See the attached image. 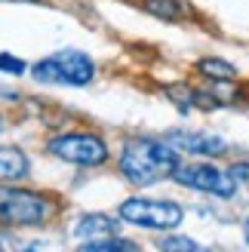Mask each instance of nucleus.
Segmentation results:
<instances>
[{"instance_id":"f257e3e1","label":"nucleus","mask_w":249,"mask_h":252,"mask_svg":"<svg viewBox=\"0 0 249 252\" xmlns=\"http://www.w3.org/2000/svg\"><path fill=\"white\" fill-rule=\"evenodd\" d=\"M179 166V151L166 138H129L120 151V172L135 188L172 179Z\"/></svg>"},{"instance_id":"f03ea898","label":"nucleus","mask_w":249,"mask_h":252,"mask_svg":"<svg viewBox=\"0 0 249 252\" xmlns=\"http://www.w3.org/2000/svg\"><path fill=\"white\" fill-rule=\"evenodd\" d=\"M37 83H53V86H90L95 77V62L80 53V49H65L40 59L31 68Z\"/></svg>"},{"instance_id":"7ed1b4c3","label":"nucleus","mask_w":249,"mask_h":252,"mask_svg":"<svg viewBox=\"0 0 249 252\" xmlns=\"http://www.w3.org/2000/svg\"><path fill=\"white\" fill-rule=\"evenodd\" d=\"M46 151L62 163H71V166H80V169H95V166H105L111 151L108 142L95 132H59L56 138H49Z\"/></svg>"},{"instance_id":"20e7f679","label":"nucleus","mask_w":249,"mask_h":252,"mask_svg":"<svg viewBox=\"0 0 249 252\" xmlns=\"http://www.w3.org/2000/svg\"><path fill=\"white\" fill-rule=\"evenodd\" d=\"M120 221L139 224L148 231H176L185 221V209L176 200H148V197H129L117 209Z\"/></svg>"},{"instance_id":"39448f33","label":"nucleus","mask_w":249,"mask_h":252,"mask_svg":"<svg viewBox=\"0 0 249 252\" xmlns=\"http://www.w3.org/2000/svg\"><path fill=\"white\" fill-rule=\"evenodd\" d=\"M53 200L37 194V191H22V188H3L0 197V219L6 228H28V224H43L53 216Z\"/></svg>"},{"instance_id":"423d86ee","label":"nucleus","mask_w":249,"mask_h":252,"mask_svg":"<svg viewBox=\"0 0 249 252\" xmlns=\"http://www.w3.org/2000/svg\"><path fill=\"white\" fill-rule=\"evenodd\" d=\"M172 182L182 188H191V191L200 194H213V197H234L237 191V182L231 179V172L216 169L213 163H182L172 175Z\"/></svg>"},{"instance_id":"0eeeda50","label":"nucleus","mask_w":249,"mask_h":252,"mask_svg":"<svg viewBox=\"0 0 249 252\" xmlns=\"http://www.w3.org/2000/svg\"><path fill=\"white\" fill-rule=\"evenodd\" d=\"M166 142L179 151V154H194V157H216L225 154L228 142L213 132H166Z\"/></svg>"},{"instance_id":"6e6552de","label":"nucleus","mask_w":249,"mask_h":252,"mask_svg":"<svg viewBox=\"0 0 249 252\" xmlns=\"http://www.w3.org/2000/svg\"><path fill=\"white\" fill-rule=\"evenodd\" d=\"M74 237L77 240H105V237H117V219L108 212H86V216L74 224Z\"/></svg>"},{"instance_id":"1a4fd4ad","label":"nucleus","mask_w":249,"mask_h":252,"mask_svg":"<svg viewBox=\"0 0 249 252\" xmlns=\"http://www.w3.org/2000/svg\"><path fill=\"white\" fill-rule=\"evenodd\" d=\"M28 172H31V166H28V157H25L22 148L6 145L3 151H0V175H3L6 185L9 182H22Z\"/></svg>"},{"instance_id":"9d476101","label":"nucleus","mask_w":249,"mask_h":252,"mask_svg":"<svg viewBox=\"0 0 249 252\" xmlns=\"http://www.w3.org/2000/svg\"><path fill=\"white\" fill-rule=\"evenodd\" d=\"M197 71H200L203 74V77H209V80H234V77H237V68H234L231 65V62H225V59H221V56H206V59H200V62H197Z\"/></svg>"},{"instance_id":"9b49d317","label":"nucleus","mask_w":249,"mask_h":252,"mask_svg":"<svg viewBox=\"0 0 249 252\" xmlns=\"http://www.w3.org/2000/svg\"><path fill=\"white\" fill-rule=\"evenodd\" d=\"M77 252H139V243L126 237H105V240H90Z\"/></svg>"},{"instance_id":"f8f14e48","label":"nucleus","mask_w":249,"mask_h":252,"mask_svg":"<svg viewBox=\"0 0 249 252\" xmlns=\"http://www.w3.org/2000/svg\"><path fill=\"white\" fill-rule=\"evenodd\" d=\"M166 98H172L179 111H191L194 105H200V90H188V83H176L166 90Z\"/></svg>"},{"instance_id":"ddd939ff","label":"nucleus","mask_w":249,"mask_h":252,"mask_svg":"<svg viewBox=\"0 0 249 252\" xmlns=\"http://www.w3.org/2000/svg\"><path fill=\"white\" fill-rule=\"evenodd\" d=\"M160 252H209V249H203L197 240H191L185 234H169L160 240Z\"/></svg>"},{"instance_id":"4468645a","label":"nucleus","mask_w":249,"mask_h":252,"mask_svg":"<svg viewBox=\"0 0 249 252\" xmlns=\"http://www.w3.org/2000/svg\"><path fill=\"white\" fill-rule=\"evenodd\" d=\"M145 9L151 12V16H157V19H182L185 16V6L179 0H148Z\"/></svg>"},{"instance_id":"2eb2a0df","label":"nucleus","mask_w":249,"mask_h":252,"mask_svg":"<svg viewBox=\"0 0 249 252\" xmlns=\"http://www.w3.org/2000/svg\"><path fill=\"white\" fill-rule=\"evenodd\" d=\"M0 68H3L6 74H16V77H19V74H25V62L16 59L12 53H3V56H0Z\"/></svg>"},{"instance_id":"dca6fc26","label":"nucleus","mask_w":249,"mask_h":252,"mask_svg":"<svg viewBox=\"0 0 249 252\" xmlns=\"http://www.w3.org/2000/svg\"><path fill=\"white\" fill-rule=\"evenodd\" d=\"M228 172H231V179L237 182V185H246L249 188V163H234Z\"/></svg>"},{"instance_id":"f3484780","label":"nucleus","mask_w":249,"mask_h":252,"mask_svg":"<svg viewBox=\"0 0 249 252\" xmlns=\"http://www.w3.org/2000/svg\"><path fill=\"white\" fill-rule=\"evenodd\" d=\"M22 252H43V249H40V246H37V243H31V246H25Z\"/></svg>"},{"instance_id":"a211bd4d","label":"nucleus","mask_w":249,"mask_h":252,"mask_svg":"<svg viewBox=\"0 0 249 252\" xmlns=\"http://www.w3.org/2000/svg\"><path fill=\"white\" fill-rule=\"evenodd\" d=\"M243 237H246V243H249V219H246V224H243Z\"/></svg>"}]
</instances>
